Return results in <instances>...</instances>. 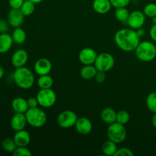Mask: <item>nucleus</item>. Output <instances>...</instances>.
Instances as JSON below:
<instances>
[{"instance_id":"nucleus-15","label":"nucleus","mask_w":156,"mask_h":156,"mask_svg":"<svg viewBox=\"0 0 156 156\" xmlns=\"http://www.w3.org/2000/svg\"><path fill=\"white\" fill-rule=\"evenodd\" d=\"M75 128L79 134L88 135L92 131V123L87 117H79L75 125Z\"/></svg>"},{"instance_id":"nucleus-4","label":"nucleus","mask_w":156,"mask_h":156,"mask_svg":"<svg viewBox=\"0 0 156 156\" xmlns=\"http://www.w3.org/2000/svg\"><path fill=\"white\" fill-rule=\"evenodd\" d=\"M27 124L34 128H41L46 124L47 116L45 111L41 108H29L25 113Z\"/></svg>"},{"instance_id":"nucleus-22","label":"nucleus","mask_w":156,"mask_h":156,"mask_svg":"<svg viewBox=\"0 0 156 156\" xmlns=\"http://www.w3.org/2000/svg\"><path fill=\"white\" fill-rule=\"evenodd\" d=\"M53 77L50 76V74L43 75V76H39L37 83L38 87L41 89H47V88H52L53 85Z\"/></svg>"},{"instance_id":"nucleus-7","label":"nucleus","mask_w":156,"mask_h":156,"mask_svg":"<svg viewBox=\"0 0 156 156\" xmlns=\"http://www.w3.org/2000/svg\"><path fill=\"white\" fill-rule=\"evenodd\" d=\"M94 65L98 71L107 73V72L112 69L113 67L114 66L115 59L112 54L105 52V53L98 54Z\"/></svg>"},{"instance_id":"nucleus-28","label":"nucleus","mask_w":156,"mask_h":156,"mask_svg":"<svg viewBox=\"0 0 156 156\" xmlns=\"http://www.w3.org/2000/svg\"><path fill=\"white\" fill-rule=\"evenodd\" d=\"M2 149H4L5 152L13 153L14 151L16 149V148L18 147V146H17L14 139L5 138L2 140Z\"/></svg>"},{"instance_id":"nucleus-40","label":"nucleus","mask_w":156,"mask_h":156,"mask_svg":"<svg viewBox=\"0 0 156 156\" xmlns=\"http://www.w3.org/2000/svg\"><path fill=\"white\" fill-rule=\"evenodd\" d=\"M136 32L140 37H143L145 34V30L142 28H140V29H138V30H136Z\"/></svg>"},{"instance_id":"nucleus-38","label":"nucleus","mask_w":156,"mask_h":156,"mask_svg":"<svg viewBox=\"0 0 156 156\" xmlns=\"http://www.w3.org/2000/svg\"><path fill=\"white\" fill-rule=\"evenodd\" d=\"M149 36L152 41L156 42V24H153L151 27L150 30H149Z\"/></svg>"},{"instance_id":"nucleus-30","label":"nucleus","mask_w":156,"mask_h":156,"mask_svg":"<svg viewBox=\"0 0 156 156\" xmlns=\"http://www.w3.org/2000/svg\"><path fill=\"white\" fill-rule=\"evenodd\" d=\"M129 120H130V116L126 111L122 110L119 112H117V120H116V122H117V123L125 125L129 121Z\"/></svg>"},{"instance_id":"nucleus-18","label":"nucleus","mask_w":156,"mask_h":156,"mask_svg":"<svg viewBox=\"0 0 156 156\" xmlns=\"http://www.w3.org/2000/svg\"><path fill=\"white\" fill-rule=\"evenodd\" d=\"M12 108L15 113H22L25 114L29 109L27 101L21 97H17L12 101Z\"/></svg>"},{"instance_id":"nucleus-2","label":"nucleus","mask_w":156,"mask_h":156,"mask_svg":"<svg viewBox=\"0 0 156 156\" xmlns=\"http://www.w3.org/2000/svg\"><path fill=\"white\" fill-rule=\"evenodd\" d=\"M13 80L18 88L27 90L31 88L34 84V74L27 67H19L16 68L14 72Z\"/></svg>"},{"instance_id":"nucleus-17","label":"nucleus","mask_w":156,"mask_h":156,"mask_svg":"<svg viewBox=\"0 0 156 156\" xmlns=\"http://www.w3.org/2000/svg\"><path fill=\"white\" fill-rule=\"evenodd\" d=\"M17 146H27L30 142V135L27 130L22 129L15 132L13 137Z\"/></svg>"},{"instance_id":"nucleus-42","label":"nucleus","mask_w":156,"mask_h":156,"mask_svg":"<svg viewBox=\"0 0 156 156\" xmlns=\"http://www.w3.org/2000/svg\"><path fill=\"white\" fill-rule=\"evenodd\" d=\"M30 1H31L32 2H34V4H39V3L42 2L44 0H30Z\"/></svg>"},{"instance_id":"nucleus-29","label":"nucleus","mask_w":156,"mask_h":156,"mask_svg":"<svg viewBox=\"0 0 156 156\" xmlns=\"http://www.w3.org/2000/svg\"><path fill=\"white\" fill-rule=\"evenodd\" d=\"M143 12L147 18H152L156 16V4L154 2L146 4L143 8Z\"/></svg>"},{"instance_id":"nucleus-36","label":"nucleus","mask_w":156,"mask_h":156,"mask_svg":"<svg viewBox=\"0 0 156 156\" xmlns=\"http://www.w3.org/2000/svg\"><path fill=\"white\" fill-rule=\"evenodd\" d=\"M9 24L8 21L4 19H0V34L7 33L9 29Z\"/></svg>"},{"instance_id":"nucleus-12","label":"nucleus","mask_w":156,"mask_h":156,"mask_svg":"<svg viewBox=\"0 0 156 156\" xmlns=\"http://www.w3.org/2000/svg\"><path fill=\"white\" fill-rule=\"evenodd\" d=\"M53 66L51 62L47 58H40L35 62L34 66V70L38 76L50 74Z\"/></svg>"},{"instance_id":"nucleus-31","label":"nucleus","mask_w":156,"mask_h":156,"mask_svg":"<svg viewBox=\"0 0 156 156\" xmlns=\"http://www.w3.org/2000/svg\"><path fill=\"white\" fill-rule=\"evenodd\" d=\"M14 156H31L32 153L27 146H18L13 152Z\"/></svg>"},{"instance_id":"nucleus-37","label":"nucleus","mask_w":156,"mask_h":156,"mask_svg":"<svg viewBox=\"0 0 156 156\" xmlns=\"http://www.w3.org/2000/svg\"><path fill=\"white\" fill-rule=\"evenodd\" d=\"M27 101L29 108H34L39 106V104H38L37 99L36 97H30Z\"/></svg>"},{"instance_id":"nucleus-5","label":"nucleus","mask_w":156,"mask_h":156,"mask_svg":"<svg viewBox=\"0 0 156 156\" xmlns=\"http://www.w3.org/2000/svg\"><path fill=\"white\" fill-rule=\"evenodd\" d=\"M107 135L108 140L118 144L123 143L126 140L127 133L124 125L117 122H114L111 124H109V126L107 129Z\"/></svg>"},{"instance_id":"nucleus-27","label":"nucleus","mask_w":156,"mask_h":156,"mask_svg":"<svg viewBox=\"0 0 156 156\" xmlns=\"http://www.w3.org/2000/svg\"><path fill=\"white\" fill-rule=\"evenodd\" d=\"M35 5L30 0H25L21 7V11L24 16H30L34 12Z\"/></svg>"},{"instance_id":"nucleus-14","label":"nucleus","mask_w":156,"mask_h":156,"mask_svg":"<svg viewBox=\"0 0 156 156\" xmlns=\"http://www.w3.org/2000/svg\"><path fill=\"white\" fill-rule=\"evenodd\" d=\"M27 124V118H26L25 114H22V113H15L13 115V117H12V119H11V128H12L14 131H15V132L24 129V128L26 127V125Z\"/></svg>"},{"instance_id":"nucleus-24","label":"nucleus","mask_w":156,"mask_h":156,"mask_svg":"<svg viewBox=\"0 0 156 156\" xmlns=\"http://www.w3.org/2000/svg\"><path fill=\"white\" fill-rule=\"evenodd\" d=\"M117 150V143L110 140L105 141L102 146V152L104 155L107 156H114Z\"/></svg>"},{"instance_id":"nucleus-34","label":"nucleus","mask_w":156,"mask_h":156,"mask_svg":"<svg viewBox=\"0 0 156 156\" xmlns=\"http://www.w3.org/2000/svg\"><path fill=\"white\" fill-rule=\"evenodd\" d=\"M94 79L95 80V82H97V83H103L105 81V79H106V74H105V72L98 71L95 76H94Z\"/></svg>"},{"instance_id":"nucleus-32","label":"nucleus","mask_w":156,"mask_h":156,"mask_svg":"<svg viewBox=\"0 0 156 156\" xmlns=\"http://www.w3.org/2000/svg\"><path fill=\"white\" fill-rule=\"evenodd\" d=\"M134 153L131 149L128 148H120L117 149V152L114 154V156H133Z\"/></svg>"},{"instance_id":"nucleus-39","label":"nucleus","mask_w":156,"mask_h":156,"mask_svg":"<svg viewBox=\"0 0 156 156\" xmlns=\"http://www.w3.org/2000/svg\"><path fill=\"white\" fill-rule=\"evenodd\" d=\"M152 124L153 126V127L156 129V113L153 114V116L152 117Z\"/></svg>"},{"instance_id":"nucleus-41","label":"nucleus","mask_w":156,"mask_h":156,"mask_svg":"<svg viewBox=\"0 0 156 156\" xmlns=\"http://www.w3.org/2000/svg\"><path fill=\"white\" fill-rule=\"evenodd\" d=\"M4 75H5L4 68H3V67L1 65H0V80H1V79H2L3 76H4Z\"/></svg>"},{"instance_id":"nucleus-3","label":"nucleus","mask_w":156,"mask_h":156,"mask_svg":"<svg viewBox=\"0 0 156 156\" xmlns=\"http://www.w3.org/2000/svg\"><path fill=\"white\" fill-rule=\"evenodd\" d=\"M135 53L139 60L151 62L156 58V46L151 41H140L136 48Z\"/></svg>"},{"instance_id":"nucleus-8","label":"nucleus","mask_w":156,"mask_h":156,"mask_svg":"<svg viewBox=\"0 0 156 156\" xmlns=\"http://www.w3.org/2000/svg\"><path fill=\"white\" fill-rule=\"evenodd\" d=\"M78 116L76 112L70 110H66L59 113L56 118L58 126L63 129H69L75 126L78 120Z\"/></svg>"},{"instance_id":"nucleus-16","label":"nucleus","mask_w":156,"mask_h":156,"mask_svg":"<svg viewBox=\"0 0 156 156\" xmlns=\"http://www.w3.org/2000/svg\"><path fill=\"white\" fill-rule=\"evenodd\" d=\"M112 7L110 0H94L92 3L93 10L100 15L108 13Z\"/></svg>"},{"instance_id":"nucleus-20","label":"nucleus","mask_w":156,"mask_h":156,"mask_svg":"<svg viewBox=\"0 0 156 156\" xmlns=\"http://www.w3.org/2000/svg\"><path fill=\"white\" fill-rule=\"evenodd\" d=\"M101 119L108 124H111L117 120V112L112 108H105L101 112Z\"/></svg>"},{"instance_id":"nucleus-33","label":"nucleus","mask_w":156,"mask_h":156,"mask_svg":"<svg viewBox=\"0 0 156 156\" xmlns=\"http://www.w3.org/2000/svg\"><path fill=\"white\" fill-rule=\"evenodd\" d=\"M113 7L120 8V7H126L129 4L131 0H110Z\"/></svg>"},{"instance_id":"nucleus-9","label":"nucleus","mask_w":156,"mask_h":156,"mask_svg":"<svg viewBox=\"0 0 156 156\" xmlns=\"http://www.w3.org/2000/svg\"><path fill=\"white\" fill-rule=\"evenodd\" d=\"M146 15H144L143 12L136 10L130 12L126 24L129 26V27L133 29V30H138L142 28L146 22Z\"/></svg>"},{"instance_id":"nucleus-43","label":"nucleus","mask_w":156,"mask_h":156,"mask_svg":"<svg viewBox=\"0 0 156 156\" xmlns=\"http://www.w3.org/2000/svg\"><path fill=\"white\" fill-rule=\"evenodd\" d=\"M152 23H153V24H156V16L152 18Z\"/></svg>"},{"instance_id":"nucleus-23","label":"nucleus","mask_w":156,"mask_h":156,"mask_svg":"<svg viewBox=\"0 0 156 156\" xmlns=\"http://www.w3.org/2000/svg\"><path fill=\"white\" fill-rule=\"evenodd\" d=\"M12 37L14 43L17 44H22L26 41L27 34L24 29L21 28V27H18L14 29L12 34Z\"/></svg>"},{"instance_id":"nucleus-6","label":"nucleus","mask_w":156,"mask_h":156,"mask_svg":"<svg viewBox=\"0 0 156 156\" xmlns=\"http://www.w3.org/2000/svg\"><path fill=\"white\" fill-rule=\"evenodd\" d=\"M39 106L44 108H50L55 105L56 101V94L52 88L41 89L36 95Z\"/></svg>"},{"instance_id":"nucleus-13","label":"nucleus","mask_w":156,"mask_h":156,"mask_svg":"<svg viewBox=\"0 0 156 156\" xmlns=\"http://www.w3.org/2000/svg\"><path fill=\"white\" fill-rule=\"evenodd\" d=\"M28 60V53L24 49H18L14 52L11 59L12 65L15 68L24 66Z\"/></svg>"},{"instance_id":"nucleus-21","label":"nucleus","mask_w":156,"mask_h":156,"mask_svg":"<svg viewBox=\"0 0 156 156\" xmlns=\"http://www.w3.org/2000/svg\"><path fill=\"white\" fill-rule=\"evenodd\" d=\"M98 70L94 65H84L80 71V75L82 79L86 80H91L94 79Z\"/></svg>"},{"instance_id":"nucleus-10","label":"nucleus","mask_w":156,"mask_h":156,"mask_svg":"<svg viewBox=\"0 0 156 156\" xmlns=\"http://www.w3.org/2000/svg\"><path fill=\"white\" fill-rule=\"evenodd\" d=\"M98 54L94 49L85 47L79 53V59L83 65H94Z\"/></svg>"},{"instance_id":"nucleus-19","label":"nucleus","mask_w":156,"mask_h":156,"mask_svg":"<svg viewBox=\"0 0 156 156\" xmlns=\"http://www.w3.org/2000/svg\"><path fill=\"white\" fill-rule=\"evenodd\" d=\"M13 43L12 35L8 33L0 34V54L8 53L12 48Z\"/></svg>"},{"instance_id":"nucleus-11","label":"nucleus","mask_w":156,"mask_h":156,"mask_svg":"<svg viewBox=\"0 0 156 156\" xmlns=\"http://www.w3.org/2000/svg\"><path fill=\"white\" fill-rule=\"evenodd\" d=\"M24 20V14L21 12L20 9H11L8 14L7 21L9 25L12 27H21L23 24Z\"/></svg>"},{"instance_id":"nucleus-25","label":"nucleus","mask_w":156,"mask_h":156,"mask_svg":"<svg viewBox=\"0 0 156 156\" xmlns=\"http://www.w3.org/2000/svg\"><path fill=\"white\" fill-rule=\"evenodd\" d=\"M129 13L130 12H129V11H128V9L126 7L116 8L115 12H114V15H115V18H117V21L126 24Z\"/></svg>"},{"instance_id":"nucleus-1","label":"nucleus","mask_w":156,"mask_h":156,"mask_svg":"<svg viewBox=\"0 0 156 156\" xmlns=\"http://www.w3.org/2000/svg\"><path fill=\"white\" fill-rule=\"evenodd\" d=\"M114 42L120 50L125 52L135 51L140 43V37L136 30L123 28L117 30L114 35Z\"/></svg>"},{"instance_id":"nucleus-35","label":"nucleus","mask_w":156,"mask_h":156,"mask_svg":"<svg viewBox=\"0 0 156 156\" xmlns=\"http://www.w3.org/2000/svg\"><path fill=\"white\" fill-rule=\"evenodd\" d=\"M24 0H9V4L11 9H21Z\"/></svg>"},{"instance_id":"nucleus-26","label":"nucleus","mask_w":156,"mask_h":156,"mask_svg":"<svg viewBox=\"0 0 156 156\" xmlns=\"http://www.w3.org/2000/svg\"><path fill=\"white\" fill-rule=\"evenodd\" d=\"M146 105L149 111L156 113V91L149 93L146 99Z\"/></svg>"}]
</instances>
